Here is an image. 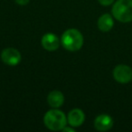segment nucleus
Masks as SVG:
<instances>
[{"mask_svg": "<svg viewBox=\"0 0 132 132\" xmlns=\"http://www.w3.org/2000/svg\"><path fill=\"white\" fill-rule=\"evenodd\" d=\"M44 122L46 128L53 131L62 130L66 126L67 119L65 114L58 110H51L45 113Z\"/></svg>", "mask_w": 132, "mask_h": 132, "instance_id": "2", "label": "nucleus"}, {"mask_svg": "<svg viewBox=\"0 0 132 132\" xmlns=\"http://www.w3.org/2000/svg\"><path fill=\"white\" fill-rule=\"evenodd\" d=\"M113 77L119 83L126 84L132 81V69L125 64L117 65L113 70Z\"/></svg>", "mask_w": 132, "mask_h": 132, "instance_id": "4", "label": "nucleus"}, {"mask_svg": "<svg viewBox=\"0 0 132 132\" xmlns=\"http://www.w3.org/2000/svg\"><path fill=\"white\" fill-rule=\"evenodd\" d=\"M30 0H15V2L18 5H21V6H26L29 3Z\"/></svg>", "mask_w": 132, "mask_h": 132, "instance_id": "12", "label": "nucleus"}, {"mask_svg": "<svg viewBox=\"0 0 132 132\" xmlns=\"http://www.w3.org/2000/svg\"><path fill=\"white\" fill-rule=\"evenodd\" d=\"M42 46L45 50L50 52H53L59 48V39L54 34H45L44 36L42 37V41H41Z\"/></svg>", "mask_w": 132, "mask_h": 132, "instance_id": "7", "label": "nucleus"}, {"mask_svg": "<svg viewBox=\"0 0 132 132\" xmlns=\"http://www.w3.org/2000/svg\"><path fill=\"white\" fill-rule=\"evenodd\" d=\"M99 1V3L101 5H102V6H110V5H111L112 3L114 2V0H98Z\"/></svg>", "mask_w": 132, "mask_h": 132, "instance_id": "11", "label": "nucleus"}, {"mask_svg": "<svg viewBox=\"0 0 132 132\" xmlns=\"http://www.w3.org/2000/svg\"><path fill=\"white\" fill-rule=\"evenodd\" d=\"M112 15L121 23L132 21V0H118L112 7Z\"/></svg>", "mask_w": 132, "mask_h": 132, "instance_id": "3", "label": "nucleus"}, {"mask_svg": "<svg viewBox=\"0 0 132 132\" xmlns=\"http://www.w3.org/2000/svg\"><path fill=\"white\" fill-rule=\"evenodd\" d=\"M48 104L53 108H59L64 102V96L60 90H53L47 97Z\"/></svg>", "mask_w": 132, "mask_h": 132, "instance_id": "9", "label": "nucleus"}, {"mask_svg": "<svg viewBox=\"0 0 132 132\" xmlns=\"http://www.w3.org/2000/svg\"><path fill=\"white\" fill-rule=\"evenodd\" d=\"M62 130H63V131H72V132H74V128H72V127H71V128H68V127H64Z\"/></svg>", "mask_w": 132, "mask_h": 132, "instance_id": "13", "label": "nucleus"}, {"mask_svg": "<svg viewBox=\"0 0 132 132\" xmlns=\"http://www.w3.org/2000/svg\"><path fill=\"white\" fill-rule=\"evenodd\" d=\"M1 59L7 65L15 66L20 62L21 54L15 48H6L1 53Z\"/></svg>", "mask_w": 132, "mask_h": 132, "instance_id": "5", "label": "nucleus"}, {"mask_svg": "<svg viewBox=\"0 0 132 132\" xmlns=\"http://www.w3.org/2000/svg\"><path fill=\"white\" fill-rule=\"evenodd\" d=\"M62 44L70 52L79 51L83 44V36L77 29H68L62 35Z\"/></svg>", "mask_w": 132, "mask_h": 132, "instance_id": "1", "label": "nucleus"}, {"mask_svg": "<svg viewBox=\"0 0 132 132\" xmlns=\"http://www.w3.org/2000/svg\"><path fill=\"white\" fill-rule=\"evenodd\" d=\"M114 26L113 18L109 14H104L98 19V28L101 32H109L112 29Z\"/></svg>", "mask_w": 132, "mask_h": 132, "instance_id": "10", "label": "nucleus"}, {"mask_svg": "<svg viewBox=\"0 0 132 132\" xmlns=\"http://www.w3.org/2000/svg\"><path fill=\"white\" fill-rule=\"evenodd\" d=\"M68 123L71 127H80L83 124L85 120V115L80 109H74L71 110L68 114Z\"/></svg>", "mask_w": 132, "mask_h": 132, "instance_id": "8", "label": "nucleus"}, {"mask_svg": "<svg viewBox=\"0 0 132 132\" xmlns=\"http://www.w3.org/2000/svg\"><path fill=\"white\" fill-rule=\"evenodd\" d=\"M113 126V119L107 114H101L98 116L94 120V127L99 131H107Z\"/></svg>", "mask_w": 132, "mask_h": 132, "instance_id": "6", "label": "nucleus"}]
</instances>
